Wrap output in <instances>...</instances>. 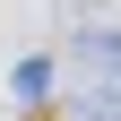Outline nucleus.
<instances>
[{"mask_svg":"<svg viewBox=\"0 0 121 121\" xmlns=\"http://www.w3.org/2000/svg\"><path fill=\"white\" fill-rule=\"evenodd\" d=\"M9 86H17V95H43V86H52V60H17V78H9Z\"/></svg>","mask_w":121,"mask_h":121,"instance_id":"1","label":"nucleus"}]
</instances>
